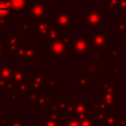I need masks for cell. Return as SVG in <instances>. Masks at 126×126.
Here are the masks:
<instances>
[{
    "mask_svg": "<svg viewBox=\"0 0 126 126\" xmlns=\"http://www.w3.org/2000/svg\"><path fill=\"white\" fill-rule=\"evenodd\" d=\"M13 89H16V86L14 84L13 81H7V80H4L0 77V91H10V90H13Z\"/></svg>",
    "mask_w": 126,
    "mask_h": 126,
    "instance_id": "24",
    "label": "cell"
},
{
    "mask_svg": "<svg viewBox=\"0 0 126 126\" xmlns=\"http://www.w3.org/2000/svg\"><path fill=\"white\" fill-rule=\"evenodd\" d=\"M59 126H80V123H79V119L72 117V118H68L65 122H60Z\"/></svg>",
    "mask_w": 126,
    "mask_h": 126,
    "instance_id": "30",
    "label": "cell"
},
{
    "mask_svg": "<svg viewBox=\"0 0 126 126\" xmlns=\"http://www.w3.org/2000/svg\"><path fill=\"white\" fill-rule=\"evenodd\" d=\"M118 114L117 113H107L104 118L100 121L101 126H116L118 123Z\"/></svg>",
    "mask_w": 126,
    "mask_h": 126,
    "instance_id": "20",
    "label": "cell"
},
{
    "mask_svg": "<svg viewBox=\"0 0 126 126\" xmlns=\"http://www.w3.org/2000/svg\"><path fill=\"white\" fill-rule=\"evenodd\" d=\"M117 1L118 0H103L104 2V8L107 11H116L117 7Z\"/></svg>",
    "mask_w": 126,
    "mask_h": 126,
    "instance_id": "28",
    "label": "cell"
},
{
    "mask_svg": "<svg viewBox=\"0 0 126 126\" xmlns=\"http://www.w3.org/2000/svg\"><path fill=\"white\" fill-rule=\"evenodd\" d=\"M113 66H114V68H115V69H113L112 67H110V69H111V72H110V76H111V77H118V74H116V72H118V73H121V72H123V69L119 68L117 64H113Z\"/></svg>",
    "mask_w": 126,
    "mask_h": 126,
    "instance_id": "33",
    "label": "cell"
},
{
    "mask_svg": "<svg viewBox=\"0 0 126 126\" xmlns=\"http://www.w3.org/2000/svg\"><path fill=\"white\" fill-rule=\"evenodd\" d=\"M47 112H48V116L46 118H44L43 121V126H59V114L60 112H58L57 110H55L54 108H52L50 105L47 106Z\"/></svg>",
    "mask_w": 126,
    "mask_h": 126,
    "instance_id": "16",
    "label": "cell"
},
{
    "mask_svg": "<svg viewBox=\"0 0 126 126\" xmlns=\"http://www.w3.org/2000/svg\"><path fill=\"white\" fill-rule=\"evenodd\" d=\"M29 15L32 20L46 18L47 2L46 1H29Z\"/></svg>",
    "mask_w": 126,
    "mask_h": 126,
    "instance_id": "7",
    "label": "cell"
},
{
    "mask_svg": "<svg viewBox=\"0 0 126 126\" xmlns=\"http://www.w3.org/2000/svg\"><path fill=\"white\" fill-rule=\"evenodd\" d=\"M38 93V92H37ZM36 92H28L26 94H25V103L26 104H29L31 102H33L34 98H35V95L37 94Z\"/></svg>",
    "mask_w": 126,
    "mask_h": 126,
    "instance_id": "32",
    "label": "cell"
},
{
    "mask_svg": "<svg viewBox=\"0 0 126 126\" xmlns=\"http://www.w3.org/2000/svg\"><path fill=\"white\" fill-rule=\"evenodd\" d=\"M74 85L78 88L79 91H87L92 85V79L86 73H80L74 79Z\"/></svg>",
    "mask_w": 126,
    "mask_h": 126,
    "instance_id": "15",
    "label": "cell"
},
{
    "mask_svg": "<svg viewBox=\"0 0 126 126\" xmlns=\"http://www.w3.org/2000/svg\"><path fill=\"white\" fill-rule=\"evenodd\" d=\"M51 100H52V97L50 94H47V93L44 91H40L35 95V98L33 100V107L34 108H47Z\"/></svg>",
    "mask_w": 126,
    "mask_h": 126,
    "instance_id": "14",
    "label": "cell"
},
{
    "mask_svg": "<svg viewBox=\"0 0 126 126\" xmlns=\"http://www.w3.org/2000/svg\"><path fill=\"white\" fill-rule=\"evenodd\" d=\"M37 50L38 47L34 45L33 41H22L20 48L15 53V58L18 60L23 59L26 64H33L38 58Z\"/></svg>",
    "mask_w": 126,
    "mask_h": 126,
    "instance_id": "2",
    "label": "cell"
},
{
    "mask_svg": "<svg viewBox=\"0 0 126 126\" xmlns=\"http://www.w3.org/2000/svg\"><path fill=\"white\" fill-rule=\"evenodd\" d=\"M52 23H51V19H37V20H33L32 23V29H33V36L34 37H42L47 32L48 30L51 28Z\"/></svg>",
    "mask_w": 126,
    "mask_h": 126,
    "instance_id": "10",
    "label": "cell"
},
{
    "mask_svg": "<svg viewBox=\"0 0 126 126\" xmlns=\"http://www.w3.org/2000/svg\"><path fill=\"white\" fill-rule=\"evenodd\" d=\"M102 2H103V0H92V5L93 6H99Z\"/></svg>",
    "mask_w": 126,
    "mask_h": 126,
    "instance_id": "35",
    "label": "cell"
},
{
    "mask_svg": "<svg viewBox=\"0 0 126 126\" xmlns=\"http://www.w3.org/2000/svg\"><path fill=\"white\" fill-rule=\"evenodd\" d=\"M109 58L110 59H118L120 55L123 54V50L119 49V46H109Z\"/></svg>",
    "mask_w": 126,
    "mask_h": 126,
    "instance_id": "26",
    "label": "cell"
},
{
    "mask_svg": "<svg viewBox=\"0 0 126 126\" xmlns=\"http://www.w3.org/2000/svg\"><path fill=\"white\" fill-rule=\"evenodd\" d=\"M109 32H101L100 28H96V31L91 36L92 47L98 49L100 51L104 50L106 46L109 45Z\"/></svg>",
    "mask_w": 126,
    "mask_h": 126,
    "instance_id": "8",
    "label": "cell"
},
{
    "mask_svg": "<svg viewBox=\"0 0 126 126\" xmlns=\"http://www.w3.org/2000/svg\"><path fill=\"white\" fill-rule=\"evenodd\" d=\"M6 45H7V50L8 54L15 55V53L18 51L21 45V32H8L6 33Z\"/></svg>",
    "mask_w": 126,
    "mask_h": 126,
    "instance_id": "11",
    "label": "cell"
},
{
    "mask_svg": "<svg viewBox=\"0 0 126 126\" xmlns=\"http://www.w3.org/2000/svg\"><path fill=\"white\" fill-rule=\"evenodd\" d=\"M74 14L69 11L56 10L51 15V23L60 29H73L74 28Z\"/></svg>",
    "mask_w": 126,
    "mask_h": 126,
    "instance_id": "4",
    "label": "cell"
},
{
    "mask_svg": "<svg viewBox=\"0 0 126 126\" xmlns=\"http://www.w3.org/2000/svg\"><path fill=\"white\" fill-rule=\"evenodd\" d=\"M12 22V13L8 0H0V27L5 29Z\"/></svg>",
    "mask_w": 126,
    "mask_h": 126,
    "instance_id": "13",
    "label": "cell"
},
{
    "mask_svg": "<svg viewBox=\"0 0 126 126\" xmlns=\"http://www.w3.org/2000/svg\"><path fill=\"white\" fill-rule=\"evenodd\" d=\"M9 122V118L7 117H0V126H7Z\"/></svg>",
    "mask_w": 126,
    "mask_h": 126,
    "instance_id": "34",
    "label": "cell"
},
{
    "mask_svg": "<svg viewBox=\"0 0 126 126\" xmlns=\"http://www.w3.org/2000/svg\"><path fill=\"white\" fill-rule=\"evenodd\" d=\"M30 0H8L12 15H20L29 4Z\"/></svg>",
    "mask_w": 126,
    "mask_h": 126,
    "instance_id": "17",
    "label": "cell"
},
{
    "mask_svg": "<svg viewBox=\"0 0 126 126\" xmlns=\"http://www.w3.org/2000/svg\"><path fill=\"white\" fill-rule=\"evenodd\" d=\"M113 31L117 33L126 32V19H114Z\"/></svg>",
    "mask_w": 126,
    "mask_h": 126,
    "instance_id": "22",
    "label": "cell"
},
{
    "mask_svg": "<svg viewBox=\"0 0 126 126\" xmlns=\"http://www.w3.org/2000/svg\"><path fill=\"white\" fill-rule=\"evenodd\" d=\"M60 28H58L57 26L53 25L51 26V28L48 30V32L42 36V41L43 42H51V41H54L55 39H57L60 35Z\"/></svg>",
    "mask_w": 126,
    "mask_h": 126,
    "instance_id": "18",
    "label": "cell"
},
{
    "mask_svg": "<svg viewBox=\"0 0 126 126\" xmlns=\"http://www.w3.org/2000/svg\"><path fill=\"white\" fill-rule=\"evenodd\" d=\"M32 28V23H31L29 19H25L24 23L21 25L20 32H21V33H22V32H29Z\"/></svg>",
    "mask_w": 126,
    "mask_h": 126,
    "instance_id": "31",
    "label": "cell"
},
{
    "mask_svg": "<svg viewBox=\"0 0 126 126\" xmlns=\"http://www.w3.org/2000/svg\"><path fill=\"white\" fill-rule=\"evenodd\" d=\"M45 73H26L25 83L27 84L30 92H40L43 88L44 79L46 78Z\"/></svg>",
    "mask_w": 126,
    "mask_h": 126,
    "instance_id": "6",
    "label": "cell"
},
{
    "mask_svg": "<svg viewBox=\"0 0 126 126\" xmlns=\"http://www.w3.org/2000/svg\"><path fill=\"white\" fill-rule=\"evenodd\" d=\"M60 86V83L57 82L56 78L54 77H46L44 79V83H43V87H45L47 89V91H55L57 87Z\"/></svg>",
    "mask_w": 126,
    "mask_h": 126,
    "instance_id": "23",
    "label": "cell"
},
{
    "mask_svg": "<svg viewBox=\"0 0 126 126\" xmlns=\"http://www.w3.org/2000/svg\"><path fill=\"white\" fill-rule=\"evenodd\" d=\"M70 33L69 32H60V35L54 41L48 42L46 53L50 55L51 59H60L61 55H68L70 53L69 48Z\"/></svg>",
    "mask_w": 126,
    "mask_h": 126,
    "instance_id": "1",
    "label": "cell"
},
{
    "mask_svg": "<svg viewBox=\"0 0 126 126\" xmlns=\"http://www.w3.org/2000/svg\"><path fill=\"white\" fill-rule=\"evenodd\" d=\"M84 23L91 29H96L105 23V18L100 10H90L84 16Z\"/></svg>",
    "mask_w": 126,
    "mask_h": 126,
    "instance_id": "9",
    "label": "cell"
},
{
    "mask_svg": "<svg viewBox=\"0 0 126 126\" xmlns=\"http://www.w3.org/2000/svg\"><path fill=\"white\" fill-rule=\"evenodd\" d=\"M70 51H73L76 55H85L92 48V41L90 37H77L70 36L69 41Z\"/></svg>",
    "mask_w": 126,
    "mask_h": 126,
    "instance_id": "5",
    "label": "cell"
},
{
    "mask_svg": "<svg viewBox=\"0 0 126 126\" xmlns=\"http://www.w3.org/2000/svg\"><path fill=\"white\" fill-rule=\"evenodd\" d=\"M7 126H25V118L18 117V118H9V122Z\"/></svg>",
    "mask_w": 126,
    "mask_h": 126,
    "instance_id": "27",
    "label": "cell"
},
{
    "mask_svg": "<svg viewBox=\"0 0 126 126\" xmlns=\"http://www.w3.org/2000/svg\"><path fill=\"white\" fill-rule=\"evenodd\" d=\"M0 77L7 81H13V67L8 64L0 63Z\"/></svg>",
    "mask_w": 126,
    "mask_h": 126,
    "instance_id": "19",
    "label": "cell"
},
{
    "mask_svg": "<svg viewBox=\"0 0 126 126\" xmlns=\"http://www.w3.org/2000/svg\"><path fill=\"white\" fill-rule=\"evenodd\" d=\"M25 75L26 71L24 68H18V69H13V82L15 86H19L25 81Z\"/></svg>",
    "mask_w": 126,
    "mask_h": 126,
    "instance_id": "21",
    "label": "cell"
},
{
    "mask_svg": "<svg viewBox=\"0 0 126 126\" xmlns=\"http://www.w3.org/2000/svg\"><path fill=\"white\" fill-rule=\"evenodd\" d=\"M20 97H21V94L16 89H13L7 92V99H9L12 103H15L17 100L20 99Z\"/></svg>",
    "mask_w": 126,
    "mask_h": 126,
    "instance_id": "25",
    "label": "cell"
},
{
    "mask_svg": "<svg viewBox=\"0 0 126 126\" xmlns=\"http://www.w3.org/2000/svg\"><path fill=\"white\" fill-rule=\"evenodd\" d=\"M116 11L119 15H126V0H118Z\"/></svg>",
    "mask_w": 126,
    "mask_h": 126,
    "instance_id": "29",
    "label": "cell"
},
{
    "mask_svg": "<svg viewBox=\"0 0 126 126\" xmlns=\"http://www.w3.org/2000/svg\"><path fill=\"white\" fill-rule=\"evenodd\" d=\"M83 70L91 78H98L100 76V61L94 59H85L83 61Z\"/></svg>",
    "mask_w": 126,
    "mask_h": 126,
    "instance_id": "12",
    "label": "cell"
},
{
    "mask_svg": "<svg viewBox=\"0 0 126 126\" xmlns=\"http://www.w3.org/2000/svg\"><path fill=\"white\" fill-rule=\"evenodd\" d=\"M101 99L108 106V108L118 107V89L106 79L101 85Z\"/></svg>",
    "mask_w": 126,
    "mask_h": 126,
    "instance_id": "3",
    "label": "cell"
},
{
    "mask_svg": "<svg viewBox=\"0 0 126 126\" xmlns=\"http://www.w3.org/2000/svg\"><path fill=\"white\" fill-rule=\"evenodd\" d=\"M2 29H3V28L0 27V41H2V37H3V35H2V34H3V32H2Z\"/></svg>",
    "mask_w": 126,
    "mask_h": 126,
    "instance_id": "36",
    "label": "cell"
},
{
    "mask_svg": "<svg viewBox=\"0 0 126 126\" xmlns=\"http://www.w3.org/2000/svg\"><path fill=\"white\" fill-rule=\"evenodd\" d=\"M6 58V56H4V55H2V54H0V63H2V61L4 60Z\"/></svg>",
    "mask_w": 126,
    "mask_h": 126,
    "instance_id": "37",
    "label": "cell"
}]
</instances>
